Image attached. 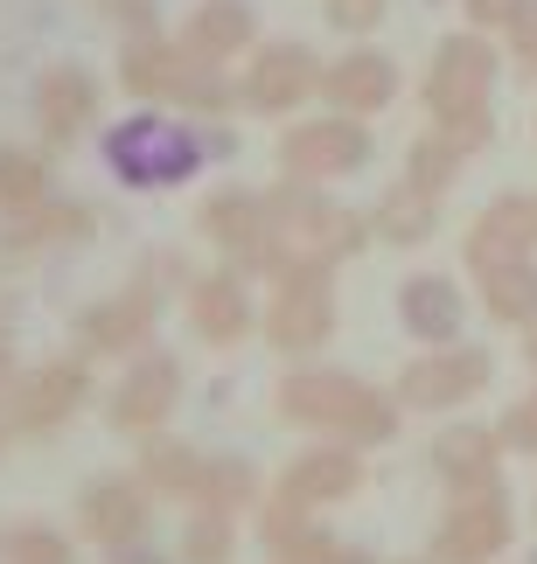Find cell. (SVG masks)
Returning <instances> with one entry per match:
<instances>
[{"instance_id":"15","label":"cell","mask_w":537,"mask_h":564,"mask_svg":"<svg viewBox=\"0 0 537 564\" xmlns=\"http://www.w3.org/2000/svg\"><path fill=\"white\" fill-rule=\"evenodd\" d=\"M245 35H251V21H245L238 0H217V8L203 14V42H217V50H238Z\"/></svg>"},{"instance_id":"17","label":"cell","mask_w":537,"mask_h":564,"mask_svg":"<svg viewBox=\"0 0 537 564\" xmlns=\"http://www.w3.org/2000/svg\"><path fill=\"white\" fill-rule=\"evenodd\" d=\"M524 8L530 0H468V21H475V29H517Z\"/></svg>"},{"instance_id":"10","label":"cell","mask_w":537,"mask_h":564,"mask_svg":"<svg viewBox=\"0 0 537 564\" xmlns=\"http://www.w3.org/2000/svg\"><path fill=\"white\" fill-rule=\"evenodd\" d=\"M482 307L503 321V328H530L537 321V265L530 258H503V265L482 272Z\"/></svg>"},{"instance_id":"11","label":"cell","mask_w":537,"mask_h":564,"mask_svg":"<svg viewBox=\"0 0 537 564\" xmlns=\"http://www.w3.org/2000/svg\"><path fill=\"white\" fill-rule=\"evenodd\" d=\"M314 91V56L293 50V42H279V50L259 56V77H251V98L266 105V112H287V105H300Z\"/></svg>"},{"instance_id":"7","label":"cell","mask_w":537,"mask_h":564,"mask_svg":"<svg viewBox=\"0 0 537 564\" xmlns=\"http://www.w3.org/2000/svg\"><path fill=\"white\" fill-rule=\"evenodd\" d=\"M496 460H503V432H488V425H454L433 446V467L454 488H488L496 481Z\"/></svg>"},{"instance_id":"12","label":"cell","mask_w":537,"mask_h":564,"mask_svg":"<svg viewBox=\"0 0 537 564\" xmlns=\"http://www.w3.org/2000/svg\"><path fill=\"white\" fill-rule=\"evenodd\" d=\"M272 335H279V349H314V341L329 335V293H321L314 279H308V293H287Z\"/></svg>"},{"instance_id":"16","label":"cell","mask_w":537,"mask_h":564,"mask_svg":"<svg viewBox=\"0 0 537 564\" xmlns=\"http://www.w3.org/2000/svg\"><path fill=\"white\" fill-rule=\"evenodd\" d=\"M503 446H509V453H537V383L524 390L517 404H509V419H503Z\"/></svg>"},{"instance_id":"13","label":"cell","mask_w":537,"mask_h":564,"mask_svg":"<svg viewBox=\"0 0 537 564\" xmlns=\"http://www.w3.org/2000/svg\"><path fill=\"white\" fill-rule=\"evenodd\" d=\"M377 224H384V237L412 245V237L433 230V195H426L419 182H412V188H391V195H384V209H377Z\"/></svg>"},{"instance_id":"20","label":"cell","mask_w":537,"mask_h":564,"mask_svg":"<svg viewBox=\"0 0 537 564\" xmlns=\"http://www.w3.org/2000/svg\"><path fill=\"white\" fill-rule=\"evenodd\" d=\"M524 362H530V377H537V321L524 328Z\"/></svg>"},{"instance_id":"1","label":"cell","mask_w":537,"mask_h":564,"mask_svg":"<svg viewBox=\"0 0 537 564\" xmlns=\"http://www.w3.org/2000/svg\"><path fill=\"white\" fill-rule=\"evenodd\" d=\"M488 91H496V50L468 29V35H447L440 56H433V77H426V105L447 119H475L488 112Z\"/></svg>"},{"instance_id":"5","label":"cell","mask_w":537,"mask_h":564,"mask_svg":"<svg viewBox=\"0 0 537 564\" xmlns=\"http://www.w3.org/2000/svg\"><path fill=\"white\" fill-rule=\"evenodd\" d=\"M530 245H537V195H503L482 209L475 237H468V265L488 272L503 258H530Z\"/></svg>"},{"instance_id":"19","label":"cell","mask_w":537,"mask_h":564,"mask_svg":"<svg viewBox=\"0 0 537 564\" xmlns=\"http://www.w3.org/2000/svg\"><path fill=\"white\" fill-rule=\"evenodd\" d=\"M335 29H377L384 21V0H329Z\"/></svg>"},{"instance_id":"8","label":"cell","mask_w":537,"mask_h":564,"mask_svg":"<svg viewBox=\"0 0 537 564\" xmlns=\"http://www.w3.org/2000/svg\"><path fill=\"white\" fill-rule=\"evenodd\" d=\"M391 91H398V70H391V56H377V50H356L329 70V98L342 112H377V105H391Z\"/></svg>"},{"instance_id":"9","label":"cell","mask_w":537,"mask_h":564,"mask_svg":"<svg viewBox=\"0 0 537 564\" xmlns=\"http://www.w3.org/2000/svg\"><path fill=\"white\" fill-rule=\"evenodd\" d=\"M405 328H412L419 341H454L461 335V293H454V279H440V272H426V279H405Z\"/></svg>"},{"instance_id":"4","label":"cell","mask_w":537,"mask_h":564,"mask_svg":"<svg viewBox=\"0 0 537 564\" xmlns=\"http://www.w3.org/2000/svg\"><path fill=\"white\" fill-rule=\"evenodd\" d=\"M482 383H488V349H461V341H447V349H433L426 362H412L398 390L412 404H426V411H447V404L475 398Z\"/></svg>"},{"instance_id":"2","label":"cell","mask_w":537,"mask_h":564,"mask_svg":"<svg viewBox=\"0 0 537 564\" xmlns=\"http://www.w3.org/2000/svg\"><path fill=\"white\" fill-rule=\"evenodd\" d=\"M509 530H517V516H509V495L488 481V488H461L454 495V509H447V523H440V564H488L503 544H509Z\"/></svg>"},{"instance_id":"6","label":"cell","mask_w":537,"mask_h":564,"mask_svg":"<svg viewBox=\"0 0 537 564\" xmlns=\"http://www.w3.org/2000/svg\"><path fill=\"white\" fill-rule=\"evenodd\" d=\"M370 154V133L350 119H314L287 140V167L293 175H350V167Z\"/></svg>"},{"instance_id":"3","label":"cell","mask_w":537,"mask_h":564,"mask_svg":"<svg viewBox=\"0 0 537 564\" xmlns=\"http://www.w3.org/2000/svg\"><path fill=\"white\" fill-rule=\"evenodd\" d=\"M287 411L293 419H321V425H342L356 440H384L391 432V404H377L363 383L350 377H300L287 383Z\"/></svg>"},{"instance_id":"18","label":"cell","mask_w":537,"mask_h":564,"mask_svg":"<svg viewBox=\"0 0 537 564\" xmlns=\"http://www.w3.org/2000/svg\"><path fill=\"white\" fill-rule=\"evenodd\" d=\"M509 50H517V70H524V77H537V0L524 8L517 29H509Z\"/></svg>"},{"instance_id":"14","label":"cell","mask_w":537,"mask_h":564,"mask_svg":"<svg viewBox=\"0 0 537 564\" xmlns=\"http://www.w3.org/2000/svg\"><path fill=\"white\" fill-rule=\"evenodd\" d=\"M293 488L300 495H350L356 488V460L350 453H314V460L293 467Z\"/></svg>"}]
</instances>
